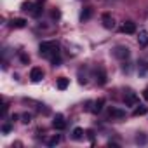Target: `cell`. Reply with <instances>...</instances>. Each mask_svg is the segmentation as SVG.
Returning <instances> with one entry per match:
<instances>
[{
    "label": "cell",
    "instance_id": "3",
    "mask_svg": "<svg viewBox=\"0 0 148 148\" xmlns=\"http://www.w3.org/2000/svg\"><path fill=\"white\" fill-rule=\"evenodd\" d=\"M44 79V70L42 68H38V66H35V68H32V71H30V80L32 82H40Z\"/></svg>",
    "mask_w": 148,
    "mask_h": 148
},
{
    "label": "cell",
    "instance_id": "18",
    "mask_svg": "<svg viewBox=\"0 0 148 148\" xmlns=\"http://www.w3.org/2000/svg\"><path fill=\"white\" fill-rule=\"evenodd\" d=\"M59 141H61V136H54V138H51V139L47 141V145H49V146H56Z\"/></svg>",
    "mask_w": 148,
    "mask_h": 148
},
{
    "label": "cell",
    "instance_id": "14",
    "mask_svg": "<svg viewBox=\"0 0 148 148\" xmlns=\"http://www.w3.org/2000/svg\"><path fill=\"white\" fill-rule=\"evenodd\" d=\"M108 115L113 117V119H124V117H125V112L117 110V108H110V110H108Z\"/></svg>",
    "mask_w": 148,
    "mask_h": 148
},
{
    "label": "cell",
    "instance_id": "21",
    "mask_svg": "<svg viewBox=\"0 0 148 148\" xmlns=\"http://www.w3.org/2000/svg\"><path fill=\"white\" fill-rule=\"evenodd\" d=\"M51 18H52V19H59V18H61V12H59L58 9H54V11L51 12Z\"/></svg>",
    "mask_w": 148,
    "mask_h": 148
},
{
    "label": "cell",
    "instance_id": "4",
    "mask_svg": "<svg viewBox=\"0 0 148 148\" xmlns=\"http://www.w3.org/2000/svg\"><path fill=\"white\" fill-rule=\"evenodd\" d=\"M120 32H122V33H127V35L136 33V23H134V21H125V23L122 25Z\"/></svg>",
    "mask_w": 148,
    "mask_h": 148
},
{
    "label": "cell",
    "instance_id": "13",
    "mask_svg": "<svg viewBox=\"0 0 148 148\" xmlns=\"http://www.w3.org/2000/svg\"><path fill=\"white\" fill-rule=\"evenodd\" d=\"M91 16H92V7H84L80 12V21H87L91 19Z\"/></svg>",
    "mask_w": 148,
    "mask_h": 148
},
{
    "label": "cell",
    "instance_id": "2",
    "mask_svg": "<svg viewBox=\"0 0 148 148\" xmlns=\"http://www.w3.org/2000/svg\"><path fill=\"white\" fill-rule=\"evenodd\" d=\"M129 49L125 47V45H117L115 49H113V56L115 58H119V59H127L129 58Z\"/></svg>",
    "mask_w": 148,
    "mask_h": 148
},
{
    "label": "cell",
    "instance_id": "22",
    "mask_svg": "<svg viewBox=\"0 0 148 148\" xmlns=\"http://www.w3.org/2000/svg\"><path fill=\"white\" fill-rule=\"evenodd\" d=\"M21 119H23V122H25V124L32 122V115H30V113H23V115H21Z\"/></svg>",
    "mask_w": 148,
    "mask_h": 148
},
{
    "label": "cell",
    "instance_id": "8",
    "mask_svg": "<svg viewBox=\"0 0 148 148\" xmlns=\"http://www.w3.org/2000/svg\"><path fill=\"white\" fill-rule=\"evenodd\" d=\"M96 80H98L99 86H105L106 84V71L103 68H98V71H96Z\"/></svg>",
    "mask_w": 148,
    "mask_h": 148
},
{
    "label": "cell",
    "instance_id": "25",
    "mask_svg": "<svg viewBox=\"0 0 148 148\" xmlns=\"http://www.w3.org/2000/svg\"><path fill=\"white\" fill-rule=\"evenodd\" d=\"M143 98H145V99H146V101H148V87H146V89H145V91H143Z\"/></svg>",
    "mask_w": 148,
    "mask_h": 148
},
{
    "label": "cell",
    "instance_id": "10",
    "mask_svg": "<svg viewBox=\"0 0 148 148\" xmlns=\"http://www.w3.org/2000/svg\"><path fill=\"white\" fill-rule=\"evenodd\" d=\"M11 28H25L26 26V19H23V18H14V19H11Z\"/></svg>",
    "mask_w": 148,
    "mask_h": 148
},
{
    "label": "cell",
    "instance_id": "11",
    "mask_svg": "<svg viewBox=\"0 0 148 148\" xmlns=\"http://www.w3.org/2000/svg\"><path fill=\"white\" fill-rule=\"evenodd\" d=\"M138 44H139L141 47H146V45H148V32H146V30L139 32V35H138Z\"/></svg>",
    "mask_w": 148,
    "mask_h": 148
},
{
    "label": "cell",
    "instance_id": "23",
    "mask_svg": "<svg viewBox=\"0 0 148 148\" xmlns=\"http://www.w3.org/2000/svg\"><path fill=\"white\" fill-rule=\"evenodd\" d=\"M11 129H12V127H11V124H4L2 132H4V134H9V132H11Z\"/></svg>",
    "mask_w": 148,
    "mask_h": 148
},
{
    "label": "cell",
    "instance_id": "7",
    "mask_svg": "<svg viewBox=\"0 0 148 148\" xmlns=\"http://www.w3.org/2000/svg\"><path fill=\"white\" fill-rule=\"evenodd\" d=\"M101 21H103V26H105L106 30H112V28L115 26V21H113V18H112L110 14H103V16H101Z\"/></svg>",
    "mask_w": 148,
    "mask_h": 148
},
{
    "label": "cell",
    "instance_id": "20",
    "mask_svg": "<svg viewBox=\"0 0 148 148\" xmlns=\"http://www.w3.org/2000/svg\"><path fill=\"white\" fill-rule=\"evenodd\" d=\"M19 59H21V63H25V64H28V63H30V56H26L25 52H21V54H19Z\"/></svg>",
    "mask_w": 148,
    "mask_h": 148
},
{
    "label": "cell",
    "instance_id": "6",
    "mask_svg": "<svg viewBox=\"0 0 148 148\" xmlns=\"http://www.w3.org/2000/svg\"><path fill=\"white\" fill-rule=\"evenodd\" d=\"M124 99H125V105H129V106H136V105H138V96H136L132 91H127Z\"/></svg>",
    "mask_w": 148,
    "mask_h": 148
},
{
    "label": "cell",
    "instance_id": "17",
    "mask_svg": "<svg viewBox=\"0 0 148 148\" xmlns=\"http://www.w3.org/2000/svg\"><path fill=\"white\" fill-rule=\"evenodd\" d=\"M103 105H105V99L101 98V99H98V101H94V108L91 110V112H94V113H99L101 110H103Z\"/></svg>",
    "mask_w": 148,
    "mask_h": 148
},
{
    "label": "cell",
    "instance_id": "5",
    "mask_svg": "<svg viewBox=\"0 0 148 148\" xmlns=\"http://www.w3.org/2000/svg\"><path fill=\"white\" fill-rule=\"evenodd\" d=\"M52 127L56 131H63V129H66V120L61 115H56V119L52 120Z\"/></svg>",
    "mask_w": 148,
    "mask_h": 148
},
{
    "label": "cell",
    "instance_id": "19",
    "mask_svg": "<svg viewBox=\"0 0 148 148\" xmlns=\"http://www.w3.org/2000/svg\"><path fill=\"white\" fill-rule=\"evenodd\" d=\"M40 14H42V5H37V7L33 9V12H32V16H33V18H38Z\"/></svg>",
    "mask_w": 148,
    "mask_h": 148
},
{
    "label": "cell",
    "instance_id": "9",
    "mask_svg": "<svg viewBox=\"0 0 148 148\" xmlns=\"http://www.w3.org/2000/svg\"><path fill=\"white\" fill-rule=\"evenodd\" d=\"M68 86H70V79H66V77H59V79L56 80V87H58L59 91L68 89Z\"/></svg>",
    "mask_w": 148,
    "mask_h": 148
},
{
    "label": "cell",
    "instance_id": "1",
    "mask_svg": "<svg viewBox=\"0 0 148 148\" xmlns=\"http://www.w3.org/2000/svg\"><path fill=\"white\" fill-rule=\"evenodd\" d=\"M38 51H40V54H42V56H45V58H49V59H52V58L59 56V45H58V42H54V40L42 42V44H40V47H38Z\"/></svg>",
    "mask_w": 148,
    "mask_h": 148
},
{
    "label": "cell",
    "instance_id": "24",
    "mask_svg": "<svg viewBox=\"0 0 148 148\" xmlns=\"http://www.w3.org/2000/svg\"><path fill=\"white\" fill-rule=\"evenodd\" d=\"M87 138H89V139H91V141H92V139H94V134H92V131H87Z\"/></svg>",
    "mask_w": 148,
    "mask_h": 148
},
{
    "label": "cell",
    "instance_id": "12",
    "mask_svg": "<svg viewBox=\"0 0 148 148\" xmlns=\"http://www.w3.org/2000/svg\"><path fill=\"white\" fill-rule=\"evenodd\" d=\"M71 138L75 139V141H82L84 139V129L82 127H75L73 132H71Z\"/></svg>",
    "mask_w": 148,
    "mask_h": 148
},
{
    "label": "cell",
    "instance_id": "16",
    "mask_svg": "<svg viewBox=\"0 0 148 148\" xmlns=\"http://www.w3.org/2000/svg\"><path fill=\"white\" fill-rule=\"evenodd\" d=\"M146 113H148V106H143V105H139L138 108H134V110H132V115H134V117L146 115Z\"/></svg>",
    "mask_w": 148,
    "mask_h": 148
},
{
    "label": "cell",
    "instance_id": "15",
    "mask_svg": "<svg viewBox=\"0 0 148 148\" xmlns=\"http://www.w3.org/2000/svg\"><path fill=\"white\" fill-rule=\"evenodd\" d=\"M35 7H37V5L32 2V0H28V2H23V5H21V11H25V12H30V14H32Z\"/></svg>",
    "mask_w": 148,
    "mask_h": 148
}]
</instances>
